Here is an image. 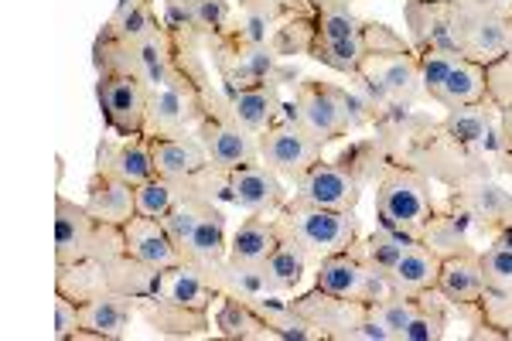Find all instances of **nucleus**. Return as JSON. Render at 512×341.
<instances>
[{
  "instance_id": "nucleus-1",
  "label": "nucleus",
  "mask_w": 512,
  "mask_h": 341,
  "mask_svg": "<svg viewBox=\"0 0 512 341\" xmlns=\"http://www.w3.org/2000/svg\"><path fill=\"white\" fill-rule=\"evenodd\" d=\"M396 161L410 164V168H417L420 174H427L434 185H444V188H458L472 178L499 174L489 154L461 144V140L451 137L441 123H431L424 133H417V137L403 147V154L396 157Z\"/></svg>"
},
{
  "instance_id": "nucleus-2",
  "label": "nucleus",
  "mask_w": 512,
  "mask_h": 341,
  "mask_svg": "<svg viewBox=\"0 0 512 341\" xmlns=\"http://www.w3.org/2000/svg\"><path fill=\"white\" fill-rule=\"evenodd\" d=\"M434 181L427 174L403 161H393L383 178L376 181V219L383 229H393L400 236L420 239L427 222L437 212V198L431 191Z\"/></svg>"
},
{
  "instance_id": "nucleus-3",
  "label": "nucleus",
  "mask_w": 512,
  "mask_h": 341,
  "mask_svg": "<svg viewBox=\"0 0 512 341\" xmlns=\"http://www.w3.org/2000/svg\"><path fill=\"white\" fill-rule=\"evenodd\" d=\"M277 222L280 232L308 249L315 263H321L332 253H345V249H352L362 239V222L355 212L321 209V205H311L297 195L284 202V209L277 212Z\"/></svg>"
},
{
  "instance_id": "nucleus-4",
  "label": "nucleus",
  "mask_w": 512,
  "mask_h": 341,
  "mask_svg": "<svg viewBox=\"0 0 512 341\" xmlns=\"http://www.w3.org/2000/svg\"><path fill=\"white\" fill-rule=\"evenodd\" d=\"M458 55L489 65L512 48V0H451Z\"/></svg>"
},
{
  "instance_id": "nucleus-5",
  "label": "nucleus",
  "mask_w": 512,
  "mask_h": 341,
  "mask_svg": "<svg viewBox=\"0 0 512 341\" xmlns=\"http://www.w3.org/2000/svg\"><path fill=\"white\" fill-rule=\"evenodd\" d=\"M123 253V226L99 222L86 205L55 195V266L110 260Z\"/></svg>"
},
{
  "instance_id": "nucleus-6",
  "label": "nucleus",
  "mask_w": 512,
  "mask_h": 341,
  "mask_svg": "<svg viewBox=\"0 0 512 341\" xmlns=\"http://www.w3.org/2000/svg\"><path fill=\"white\" fill-rule=\"evenodd\" d=\"M209 52H212V65H216V72H219L222 93H239V89L263 86V82L297 79V69L280 65V58L270 52V45L243 38L236 28L212 38Z\"/></svg>"
},
{
  "instance_id": "nucleus-7",
  "label": "nucleus",
  "mask_w": 512,
  "mask_h": 341,
  "mask_svg": "<svg viewBox=\"0 0 512 341\" xmlns=\"http://www.w3.org/2000/svg\"><path fill=\"white\" fill-rule=\"evenodd\" d=\"M284 116L294 120L308 137H315L321 147L349 137L352 113H349V89L338 82L301 79L294 89V99L284 103Z\"/></svg>"
},
{
  "instance_id": "nucleus-8",
  "label": "nucleus",
  "mask_w": 512,
  "mask_h": 341,
  "mask_svg": "<svg viewBox=\"0 0 512 341\" xmlns=\"http://www.w3.org/2000/svg\"><path fill=\"white\" fill-rule=\"evenodd\" d=\"M198 144L205 147L212 168L219 171H233L243 168V164H256L260 161V144H256V133L246 130L243 123L236 120L233 110H229L226 93H216L209 89V99H205V113L195 127Z\"/></svg>"
},
{
  "instance_id": "nucleus-9",
  "label": "nucleus",
  "mask_w": 512,
  "mask_h": 341,
  "mask_svg": "<svg viewBox=\"0 0 512 341\" xmlns=\"http://www.w3.org/2000/svg\"><path fill=\"white\" fill-rule=\"evenodd\" d=\"M355 86L373 96L379 110H414L420 99H424L417 52L407 45L400 52L373 55L355 72Z\"/></svg>"
},
{
  "instance_id": "nucleus-10",
  "label": "nucleus",
  "mask_w": 512,
  "mask_h": 341,
  "mask_svg": "<svg viewBox=\"0 0 512 341\" xmlns=\"http://www.w3.org/2000/svg\"><path fill=\"white\" fill-rule=\"evenodd\" d=\"M256 144H260V164H267L270 171L280 174L284 181H291V185H297L304 174L315 168L321 161V151H325L315 137H308L284 113H280L274 127H267L256 137Z\"/></svg>"
},
{
  "instance_id": "nucleus-11",
  "label": "nucleus",
  "mask_w": 512,
  "mask_h": 341,
  "mask_svg": "<svg viewBox=\"0 0 512 341\" xmlns=\"http://www.w3.org/2000/svg\"><path fill=\"white\" fill-rule=\"evenodd\" d=\"M96 99L103 120L117 137H137L144 133L147 103H151V86L134 72H106L96 82Z\"/></svg>"
},
{
  "instance_id": "nucleus-12",
  "label": "nucleus",
  "mask_w": 512,
  "mask_h": 341,
  "mask_svg": "<svg viewBox=\"0 0 512 341\" xmlns=\"http://www.w3.org/2000/svg\"><path fill=\"white\" fill-rule=\"evenodd\" d=\"M315 287H321L325 294L342 297V301L369 304V307L379 304L386 294H390L386 280L379 277L369 263H362L352 249H345V253H332V256H325V260L318 263Z\"/></svg>"
},
{
  "instance_id": "nucleus-13",
  "label": "nucleus",
  "mask_w": 512,
  "mask_h": 341,
  "mask_svg": "<svg viewBox=\"0 0 512 341\" xmlns=\"http://www.w3.org/2000/svg\"><path fill=\"white\" fill-rule=\"evenodd\" d=\"M444 202H448L451 209L465 212L468 219H472V229H478L489 239L512 222V191L506 185H499L495 174H489V178H472L458 188H448Z\"/></svg>"
},
{
  "instance_id": "nucleus-14",
  "label": "nucleus",
  "mask_w": 512,
  "mask_h": 341,
  "mask_svg": "<svg viewBox=\"0 0 512 341\" xmlns=\"http://www.w3.org/2000/svg\"><path fill=\"white\" fill-rule=\"evenodd\" d=\"M209 89H175V86L151 89L144 137H185V133H195L198 120L205 113Z\"/></svg>"
},
{
  "instance_id": "nucleus-15",
  "label": "nucleus",
  "mask_w": 512,
  "mask_h": 341,
  "mask_svg": "<svg viewBox=\"0 0 512 341\" xmlns=\"http://www.w3.org/2000/svg\"><path fill=\"white\" fill-rule=\"evenodd\" d=\"M291 191L284 188V178L274 174L267 164H243L226 171V202L243 209L246 215H277Z\"/></svg>"
},
{
  "instance_id": "nucleus-16",
  "label": "nucleus",
  "mask_w": 512,
  "mask_h": 341,
  "mask_svg": "<svg viewBox=\"0 0 512 341\" xmlns=\"http://www.w3.org/2000/svg\"><path fill=\"white\" fill-rule=\"evenodd\" d=\"M362 191H366V185H362L342 161H335V157L332 161L321 157L315 168L294 185L297 198H304V202H311V205H321V209H335V212L359 209Z\"/></svg>"
},
{
  "instance_id": "nucleus-17",
  "label": "nucleus",
  "mask_w": 512,
  "mask_h": 341,
  "mask_svg": "<svg viewBox=\"0 0 512 341\" xmlns=\"http://www.w3.org/2000/svg\"><path fill=\"white\" fill-rule=\"evenodd\" d=\"M297 311L308 318L321 341H352L359 321L369 314V304H352L335 294H325L321 287H311L308 294H297L291 301Z\"/></svg>"
},
{
  "instance_id": "nucleus-18",
  "label": "nucleus",
  "mask_w": 512,
  "mask_h": 341,
  "mask_svg": "<svg viewBox=\"0 0 512 341\" xmlns=\"http://www.w3.org/2000/svg\"><path fill=\"white\" fill-rule=\"evenodd\" d=\"M168 31H188L202 45L236 28V11L229 0H164L161 14Z\"/></svg>"
},
{
  "instance_id": "nucleus-19",
  "label": "nucleus",
  "mask_w": 512,
  "mask_h": 341,
  "mask_svg": "<svg viewBox=\"0 0 512 341\" xmlns=\"http://www.w3.org/2000/svg\"><path fill=\"white\" fill-rule=\"evenodd\" d=\"M485 273H482V249H465L441 260V273H437V294L448 301L454 311L465 307H478L485 297Z\"/></svg>"
},
{
  "instance_id": "nucleus-20",
  "label": "nucleus",
  "mask_w": 512,
  "mask_h": 341,
  "mask_svg": "<svg viewBox=\"0 0 512 341\" xmlns=\"http://www.w3.org/2000/svg\"><path fill=\"white\" fill-rule=\"evenodd\" d=\"M137 307L123 294H103L93 301L79 304V328L72 341H120L134 321Z\"/></svg>"
},
{
  "instance_id": "nucleus-21",
  "label": "nucleus",
  "mask_w": 512,
  "mask_h": 341,
  "mask_svg": "<svg viewBox=\"0 0 512 341\" xmlns=\"http://www.w3.org/2000/svg\"><path fill=\"white\" fill-rule=\"evenodd\" d=\"M134 307H137V318H144L147 328L161 338H202L212 328L209 311H195V307L175 304L158 294L140 297V301H134Z\"/></svg>"
},
{
  "instance_id": "nucleus-22",
  "label": "nucleus",
  "mask_w": 512,
  "mask_h": 341,
  "mask_svg": "<svg viewBox=\"0 0 512 341\" xmlns=\"http://www.w3.org/2000/svg\"><path fill=\"white\" fill-rule=\"evenodd\" d=\"M96 171L113 174V178L127 181L130 188H140L144 181L154 178L151 161V140L144 133L123 140H103L96 151Z\"/></svg>"
},
{
  "instance_id": "nucleus-23",
  "label": "nucleus",
  "mask_w": 512,
  "mask_h": 341,
  "mask_svg": "<svg viewBox=\"0 0 512 341\" xmlns=\"http://www.w3.org/2000/svg\"><path fill=\"white\" fill-rule=\"evenodd\" d=\"M407 18V41L420 52H458L451 31V0L444 4H403Z\"/></svg>"
},
{
  "instance_id": "nucleus-24",
  "label": "nucleus",
  "mask_w": 512,
  "mask_h": 341,
  "mask_svg": "<svg viewBox=\"0 0 512 341\" xmlns=\"http://www.w3.org/2000/svg\"><path fill=\"white\" fill-rule=\"evenodd\" d=\"M123 249L130 256H137L140 263H151L158 270H168V266H178L185 256L175 246V239L168 236L161 219H147V215H134V219L123 226Z\"/></svg>"
},
{
  "instance_id": "nucleus-25",
  "label": "nucleus",
  "mask_w": 512,
  "mask_h": 341,
  "mask_svg": "<svg viewBox=\"0 0 512 341\" xmlns=\"http://www.w3.org/2000/svg\"><path fill=\"white\" fill-rule=\"evenodd\" d=\"M147 140H151L154 174H161V178L192 181L195 174L212 168L209 154L198 144L195 133H185V137H147Z\"/></svg>"
},
{
  "instance_id": "nucleus-26",
  "label": "nucleus",
  "mask_w": 512,
  "mask_h": 341,
  "mask_svg": "<svg viewBox=\"0 0 512 341\" xmlns=\"http://www.w3.org/2000/svg\"><path fill=\"white\" fill-rule=\"evenodd\" d=\"M437 273H441V256L434 249H427L420 239H414L403 256L393 263V270L386 273V287L393 294H410V297H420L427 290H437Z\"/></svg>"
},
{
  "instance_id": "nucleus-27",
  "label": "nucleus",
  "mask_w": 512,
  "mask_h": 341,
  "mask_svg": "<svg viewBox=\"0 0 512 341\" xmlns=\"http://www.w3.org/2000/svg\"><path fill=\"white\" fill-rule=\"evenodd\" d=\"M431 103H437L441 110L489 103V89H485V65L458 55L454 58V65L448 69V76L437 82V89L431 93Z\"/></svg>"
},
{
  "instance_id": "nucleus-28",
  "label": "nucleus",
  "mask_w": 512,
  "mask_h": 341,
  "mask_svg": "<svg viewBox=\"0 0 512 341\" xmlns=\"http://www.w3.org/2000/svg\"><path fill=\"white\" fill-rule=\"evenodd\" d=\"M86 209L96 215L99 222H110V226H127L130 219L137 215V198L134 188L127 181L113 178V174L93 171L86 185Z\"/></svg>"
},
{
  "instance_id": "nucleus-29",
  "label": "nucleus",
  "mask_w": 512,
  "mask_h": 341,
  "mask_svg": "<svg viewBox=\"0 0 512 341\" xmlns=\"http://www.w3.org/2000/svg\"><path fill=\"white\" fill-rule=\"evenodd\" d=\"M158 297H168V301H175V304L195 307V311H209L212 301H219V290L212 287L209 273H205L202 266L181 260L178 266L161 270Z\"/></svg>"
},
{
  "instance_id": "nucleus-30",
  "label": "nucleus",
  "mask_w": 512,
  "mask_h": 341,
  "mask_svg": "<svg viewBox=\"0 0 512 341\" xmlns=\"http://www.w3.org/2000/svg\"><path fill=\"white\" fill-rule=\"evenodd\" d=\"M229 110L246 130L260 137L267 127H274L284 113V99H280V82H263V86L239 89V93H226Z\"/></svg>"
},
{
  "instance_id": "nucleus-31",
  "label": "nucleus",
  "mask_w": 512,
  "mask_h": 341,
  "mask_svg": "<svg viewBox=\"0 0 512 341\" xmlns=\"http://www.w3.org/2000/svg\"><path fill=\"white\" fill-rule=\"evenodd\" d=\"M280 246V222L277 215H246L239 222L233 243H229V260L246 266H263L267 256Z\"/></svg>"
},
{
  "instance_id": "nucleus-32",
  "label": "nucleus",
  "mask_w": 512,
  "mask_h": 341,
  "mask_svg": "<svg viewBox=\"0 0 512 341\" xmlns=\"http://www.w3.org/2000/svg\"><path fill=\"white\" fill-rule=\"evenodd\" d=\"M308 266H311L308 249L280 232V246L267 256V263H263V277H267L270 294H280V297L294 294V290L304 284V277H308Z\"/></svg>"
},
{
  "instance_id": "nucleus-33",
  "label": "nucleus",
  "mask_w": 512,
  "mask_h": 341,
  "mask_svg": "<svg viewBox=\"0 0 512 341\" xmlns=\"http://www.w3.org/2000/svg\"><path fill=\"white\" fill-rule=\"evenodd\" d=\"M420 243L427 249H434L437 256H454V253H465V249H475L472 246V219L465 212L451 209L448 202H437V212L434 219L427 222L424 236Z\"/></svg>"
},
{
  "instance_id": "nucleus-34",
  "label": "nucleus",
  "mask_w": 512,
  "mask_h": 341,
  "mask_svg": "<svg viewBox=\"0 0 512 341\" xmlns=\"http://www.w3.org/2000/svg\"><path fill=\"white\" fill-rule=\"evenodd\" d=\"M103 266H106V284H110L113 294H123V297H130V301L158 294L161 270L151 263H140L137 256L127 253V249L117 256H110V260H103Z\"/></svg>"
},
{
  "instance_id": "nucleus-35",
  "label": "nucleus",
  "mask_w": 512,
  "mask_h": 341,
  "mask_svg": "<svg viewBox=\"0 0 512 341\" xmlns=\"http://www.w3.org/2000/svg\"><path fill=\"white\" fill-rule=\"evenodd\" d=\"M216 331L222 338L229 341H267V338H277L274 328L260 318V311L253 307V301L246 297H219V307H216Z\"/></svg>"
},
{
  "instance_id": "nucleus-36",
  "label": "nucleus",
  "mask_w": 512,
  "mask_h": 341,
  "mask_svg": "<svg viewBox=\"0 0 512 341\" xmlns=\"http://www.w3.org/2000/svg\"><path fill=\"white\" fill-rule=\"evenodd\" d=\"M202 270L209 273V280H212V287L219 290V297L229 294V297H246V301H253V297L270 294L267 277H263V266L233 263L229 256H222L216 263H205Z\"/></svg>"
},
{
  "instance_id": "nucleus-37",
  "label": "nucleus",
  "mask_w": 512,
  "mask_h": 341,
  "mask_svg": "<svg viewBox=\"0 0 512 341\" xmlns=\"http://www.w3.org/2000/svg\"><path fill=\"white\" fill-rule=\"evenodd\" d=\"M229 253V243H226V215H222L219 202H212L205 215L198 219L195 232L188 236V243L181 246V256L195 266H205V263H216L222 256Z\"/></svg>"
},
{
  "instance_id": "nucleus-38",
  "label": "nucleus",
  "mask_w": 512,
  "mask_h": 341,
  "mask_svg": "<svg viewBox=\"0 0 512 341\" xmlns=\"http://www.w3.org/2000/svg\"><path fill=\"white\" fill-rule=\"evenodd\" d=\"M55 294L69 297V301H76V304H86V301H93V297L110 294L103 260H82V263H69V266H55Z\"/></svg>"
},
{
  "instance_id": "nucleus-39",
  "label": "nucleus",
  "mask_w": 512,
  "mask_h": 341,
  "mask_svg": "<svg viewBox=\"0 0 512 341\" xmlns=\"http://www.w3.org/2000/svg\"><path fill=\"white\" fill-rule=\"evenodd\" d=\"M335 161H342L345 168H349L355 178L369 188V185H376V181L383 178L386 168L393 164V157L376 137H366V140H352L349 147H342V151L335 154Z\"/></svg>"
},
{
  "instance_id": "nucleus-40",
  "label": "nucleus",
  "mask_w": 512,
  "mask_h": 341,
  "mask_svg": "<svg viewBox=\"0 0 512 341\" xmlns=\"http://www.w3.org/2000/svg\"><path fill=\"white\" fill-rule=\"evenodd\" d=\"M414 239L410 236H400V232L393 229H383L379 226L376 232H369V236H362L359 243L352 246V253L359 256L362 263H369L373 270L379 273V277L386 280V273L393 270V263L403 256V249H407Z\"/></svg>"
},
{
  "instance_id": "nucleus-41",
  "label": "nucleus",
  "mask_w": 512,
  "mask_h": 341,
  "mask_svg": "<svg viewBox=\"0 0 512 341\" xmlns=\"http://www.w3.org/2000/svg\"><path fill=\"white\" fill-rule=\"evenodd\" d=\"M448 311H451V304L444 301L437 290L420 294V304H417L410 324L403 328L400 341H441L448 335Z\"/></svg>"
},
{
  "instance_id": "nucleus-42",
  "label": "nucleus",
  "mask_w": 512,
  "mask_h": 341,
  "mask_svg": "<svg viewBox=\"0 0 512 341\" xmlns=\"http://www.w3.org/2000/svg\"><path fill=\"white\" fill-rule=\"evenodd\" d=\"M188 195V181H175V178H161L154 174L151 181H144L140 188H134L137 198V215H147V219H164L181 198Z\"/></svg>"
},
{
  "instance_id": "nucleus-43",
  "label": "nucleus",
  "mask_w": 512,
  "mask_h": 341,
  "mask_svg": "<svg viewBox=\"0 0 512 341\" xmlns=\"http://www.w3.org/2000/svg\"><path fill=\"white\" fill-rule=\"evenodd\" d=\"M315 18L318 14H291L277 24V31L270 35V52L277 58H291V55H308L315 45Z\"/></svg>"
},
{
  "instance_id": "nucleus-44",
  "label": "nucleus",
  "mask_w": 512,
  "mask_h": 341,
  "mask_svg": "<svg viewBox=\"0 0 512 341\" xmlns=\"http://www.w3.org/2000/svg\"><path fill=\"white\" fill-rule=\"evenodd\" d=\"M485 89H489V106L495 113L512 110V48L485 65Z\"/></svg>"
},
{
  "instance_id": "nucleus-45",
  "label": "nucleus",
  "mask_w": 512,
  "mask_h": 341,
  "mask_svg": "<svg viewBox=\"0 0 512 341\" xmlns=\"http://www.w3.org/2000/svg\"><path fill=\"white\" fill-rule=\"evenodd\" d=\"M417 304H420V297H410V294H386L383 301L373 304V311H376V318L383 321V328L390 331V338L393 341H400L403 335V328L410 324V318H414V311H417Z\"/></svg>"
},
{
  "instance_id": "nucleus-46",
  "label": "nucleus",
  "mask_w": 512,
  "mask_h": 341,
  "mask_svg": "<svg viewBox=\"0 0 512 341\" xmlns=\"http://www.w3.org/2000/svg\"><path fill=\"white\" fill-rule=\"evenodd\" d=\"M465 311H475L482 321L499 328L506 341H512V290H485L478 307H465Z\"/></svg>"
},
{
  "instance_id": "nucleus-47",
  "label": "nucleus",
  "mask_w": 512,
  "mask_h": 341,
  "mask_svg": "<svg viewBox=\"0 0 512 341\" xmlns=\"http://www.w3.org/2000/svg\"><path fill=\"white\" fill-rule=\"evenodd\" d=\"M79 328V304L55 294V338H72Z\"/></svg>"
},
{
  "instance_id": "nucleus-48",
  "label": "nucleus",
  "mask_w": 512,
  "mask_h": 341,
  "mask_svg": "<svg viewBox=\"0 0 512 341\" xmlns=\"http://www.w3.org/2000/svg\"><path fill=\"white\" fill-rule=\"evenodd\" d=\"M355 0H308V7L315 14H321V11H335V7H352Z\"/></svg>"
},
{
  "instance_id": "nucleus-49",
  "label": "nucleus",
  "mask_w": 512,
  "mask_h": 341,
  "mask_svg": "<svg viewBox=\"0 0 512 341\" xmlns=\"http://www.w3.org/2000/svg\"><path fill=\"white\" fill-rule=\"evenodd\" d=\"M492 243H495V246H506V249H512V222H509V226H502L499 232H495Z\"/></svg>"
},
{
  "instance_id": "nucleus-50",
  "label": "nucleus",
  "mask_w": 512,
  "mask_h": 341,
  "mask_svg": "<svg viewBox=\"0 0 512 341\" xmlns=\"http://www.w3.org/2000/svg\"><path fill=\"white\" fill-rule=\"evenodd\" d=\"M403 4H444V0H403Z\"/></svg>"
}]
</instances>
